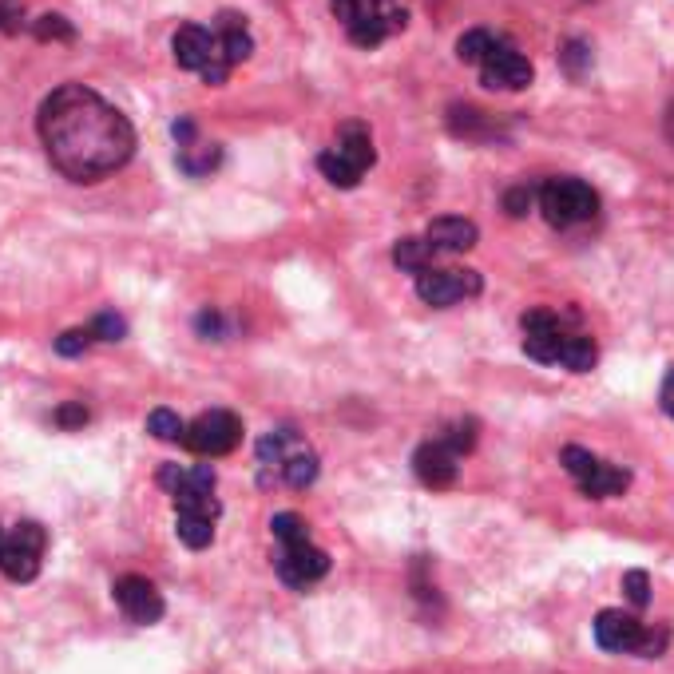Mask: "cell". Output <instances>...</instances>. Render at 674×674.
Instances as JSON below:
<instances>
[{
    "label": "cell",
    "instance_id": "1",
    "mask_svg": "<svg viewBox=\"0 0 674 674\" xmlns=\"http://www.w3.org/2000/svg\"><path fill=\"white\" fill-rule=\"evenodd\" d=\"M40 139L52 167L72 183L108 179L135 151L127 115L84 84H64L40 104Z\"/></svg>",
    "mask_w": 674,
    "mask_h": 674
},
{
    "label": "cell",
    "instance_id": "2",
    "mask_svg": "<svg viewBox=\"0 0 674 674\" xmlns=\"http://www.w3.org/2000/svg\"><path fill=\"white\" fill-rule=\"evenodd\" d=\"M330 12L357 48H381L409 24V8L401 0H330Z\"/></svg>",
    "mask_w": 674,
    "mask_h": 674
},
{
    "label": "cell",
    "instance_id": "3",
    "mask_svg": "<svg viewBox=\"0 0 674 674\" xmlns=\"http://www.w3.org/2000/svg\"><path fill=\"white\" fill-rule=\"evenodd\" d=\"M373 159H377V151H373L369 127H365V123H345L334 147L318 155V171H322L334 187H345V191H349V187L361 183V175L373 167Z\"/></svg>",
    "mask_w": 674,
    "mask_h": 674
},
{
    "label": "cell",
    "instance_id": "4",
    "mask_svg": "<svg viewBox=\"0 0 674 674\" xmlns=\"http://www.w3.org/2000/svg\"><path fill=\"white\" fill-rule=\"evenodd\" d=\"M171 48H175V64L187 68V72H199L203 84H211V88L226 84V76H230V68H234V64L226 60V48H223V40H219V32H215V28H203V24H183V28L175 32Z\"/></svg>",
    "mask_w": 674,
    "mask_h": 674
},
{
    "label": "cell",
    "instance_id": "5",
    "mask_svg": "<svg viewBox=\"0 0 674 674\" xmlns=\"http://www.w3.org/2000/svg\"><path fill=\"white\" fill-rule=\"evenodd\" d=\"M560 464L587 500H611V496H623L631 488V472L627 468H619L611 460H599L595 452L579 449V445H567L560 452Z\"/></svg>",
    "mask_w": 674,
    "mask_h": 674
},
{
    "label": "cell",
    "instance_id": "6",
    "mask_svg": "<svg viewBox=\"0 0 674 674\" xmlns=\"http://www.w3.org/2000/svg\"><path fill=\"white\" fill-rule=\"evenodd\" d=\"M540 211H544V219L552 226H579L587 223V219H595V211H599V195L583 183V179H571V175H563V179H548L544 187H540Z\"/></svg>",
    "mask_w": 674,
    "mask_h": 674
},
{
    "label": "cell",
    "instance_id": "7",
    "mask_svg": "<svg viewBox=\"0 0 674 674\" xmlns=\"http://www.w3.org/2000/svg\"><path fill=\"white\" fill-rule=\"evenodd\" d=\"M44 548H48V532L36 520H20L0 540V575L12 583H32L40 575Z\"/></svg>",
    "mask_w": 674,
    "mask_h": 674
},
{
    "label": "cell",
    "instance_id": "8",
    "mask_svg": "<svg viewBox=\"0 0 674 674\" xmlns=\"http://www.w3.org/2000/svg\"><path fill=\"white\" fill-rule=\"evenodd\" d=\"M238 441H242V421L230 413V409H211V413H203V417H195L191 425H187V433H183V449H191L195 456H226V452L238 449Z\"/></svg>",
    "mask_w": 674,
    "mask_h": 674
},
{
    "label": "cell",
    "instance_id": "9",
    "mask_svg": "<svg viewBox=\"0 0 674 674\" xmlns=\"http://www.w3.org/2000/svg\"><path fill=\"white\" fill-rule=\"evenodd\" d=\"M484 290V278L476 274V270H425V274H417V294H421V302L425 306H437V310H445V306H456V302H464V298H476Z\"/></svg>",
    "mask_w": 674,
    "mask_h": 674
},
{
    "label": "cell",
    "instance_id": "10",
    "mask_svg": "<svg viewBox=\"0 0 674 674\" xmlns=\"http://www.w3.org/2000/svg\"><path fill=\"white\" fill-rule=\"evenodd\" d=\"M274 571H278V579H282L286 587L306 591V587H314L318 579H326L330 556H326L322 548H314L310 540H302V544H282L278 556H274Z\"/></svg>",
    "mask_w": 674,
    "mask_h": 674
},
{
    "label": "cell",
    "instance_id": "11",
    "mask_svg": "<svg viewBox=\"0 0 674 674\" xmlns=\"http://www.w3.org/2000/svg\"><path fill=\"white\" fill-rule=\"evenodd\" d=\"M532 60L512 44V40H500L488 56H484V64H480V80L488 84V88H500V92H524L528 84H532Z\"/></svg>",
    "mask_w": 674,
    "mask_h": 674
},
{
    "label": "cell",
    "instance_id": "12",
    "mask_svg": "<svg viewBox=\"0 0 674 674\" xmlns=\"http://www.w3.org/2000/svg\"><path fill=\"white\" fill-rule=\"evenodd\" d=\"M112 595H115V607H119L131 623H139V627L159 623L163 611H167L159 587H155L151 579H143V575H119L112 587Z\"/></svg>",
    "mask_w": 674,
    "mask_h": 674
},
{
    "label": "cell",
    "instance_id": "13",
    "mask_svg": "<svg viewBox=\"0 0 674 674\" xmlns=\"http://www.w3.org/2000/svg\"><path fill=\"white\" fill-rule=\"evenodd\" d=\"M520 330H524V353L540 365H560L563 341H567V330H563L560 314L552 310H528L520 318Z\"/></svg>",
    "mask_w": 674,
    "mask_h": 674
},
{
    "label": "cell",
    "instance_id": "14",
    "mask_svg": "<svg viewBox=\"0 0 674 674\" xmlns=\"http://www.w3.org/2000/svg\"><path fill=\"white\" fill-rule=\"evenodd\" d=\"M639 639H643V623L635 615L615 611V607H607V611L595 615V643L607 655H635Z\"/></svg>",
    "mask_w": 674,
    "mask_h": 674
},
{
    "label": "cell",
    "instance_id": "15",
    "mask_svg": "<svg viewBox=\"0 0 674 674\" xmlns=\"http://www.w3.org/2000/svg\"><path fill=\"white\" fill-rule=\"evenodd\" d=\"M456 460H460V456H456L441 437H433V441H425L421 449L413 452V472H417V480H421L425 488H452V484H456V472H460Z\"/></svg>",
    "mask_w": 674,
    "mask_h": 674
},
{
    "label": "cell",
    "instance_id": "16",
    "mask_svg": "<svg viewBox=\"0 0 674 674\" xmlns=\"http://www.w3.org/2000/svg\"><path fill=\"white\" fill-rule=\"evenodd\" d=\"M425 238L433 242L437 254H464V250H472V246L480 242V230H476L472 219L445 215V219H433V223H429Z\"/></svg>",
    "mask_w": 674,
    "mask_h": 674
},
{
    "label": "cell",
    "instance_id": "17",
    "mask_svg": "<svg viewBox=\"0 0 674 674\" xmlns=\"http://www.w3.org/2000/svg\"><path fill=\"white\" fill-rule=\"evenodd\" d=\"M215 32H219V40H223V48H226V60H230L234 68H238L242 60H250L254 40H250V32H246V16L223 12V16L215 20Z\"/></svg>",
    "mask_w": 674,
    "mask_h": 674
},
{
    "label": "cell",
    "instance_id": "18",
    "mask_svg": "<svg viewBox=\"0 0 674 674\" xmlns=\"http://www.w3.org/2000/svg\"><path fill=\"white\" fill-rule=\"evenodd\" d=\"M437 258H441V254L433 250V242H429V238H417V234L397 238V246H393V262H397V270H405V274H425V270H433Z\"/></svg>",
    "mask_w": 674,
    "mask_h": 674
},
{
    "label": "cell",
    "instance_id": "19",
    "mask_svg": "<svg viewBox=\"0 0 674 674\" xmlns=\"http://www.w3.org/2000/svg\"><path fill=\"white\" fill-rule=\"evenodd\" d=\"M219 159H223V147L219 143H187V147H179V167L191 175V179H203V175H211L215 167H219Z\"/></svg>",
    "mask_w": 674,
    "mask_h": 674
},
{
    "label": "cell",
    "instance_id": "20",
    "mask_svg": "<svg viewBox=\"0 0 674 674\" xmlns=\"http://www.w3.org/2000/svg\"><path fill=\"white\" fill-rule=\"evenodd\" d=\"M175 536H179L191 552H203V548H211V540H215V520H211V516H195V512H175Z\"/></svg>",
    "mask_w": 674,
    "mask_h": 674
},
{
    "label": "cell",
    "instance_id": "21",
    "mask_svg": "<svg viewBox=\"0 0 674 674\" xmlns=\"http://www.w3.org/2000/svg\"><path fill=\"white\" fill-rule=\"evenodd\" d=\"M278 476H282V484H290V488H310V484L318 480V452L310 449V445L290 452Z\"/></svg>",
    "mask_w": 674,
    "mask_h": 674
},
{
    "label": "cell",
    "instance_id": "22",
    "mask_svg": "<svg viewBox=\"0 0 674 674\" xmlns=\"http://www.w3.org/2000/svg\"><path fill=\"white\" fill-rule=\"evenodd\" d=\"M504 36H496V32H488V28H472V32H464L460 40H456V56H460V64H484V56L500 44Z\"/></svg>",
    "mask_w": 674,
    "mask_h": 674
},
{
    "label": "cell",
    "instance_id": "23",
    "mask_svg": "<svg viewBox=\"0 0 674 674\" xmlns=\"http://www.w3.org/2000/svg\"><path fill=\"white\" fill-rule=\"evenodd\" d=\"M595 357H599V349H595V341L587 334H567L563 341V353H560V365H567L571 373H587L591 365H595Z\"/></svg>",
    "mask_w": 674,
    "mask_h": 674
},
{
    "label": "cell",
    "instance_id": "24",
    "mask_svg": "<svg viewBox=\"0 0 674 674\" xmlns=\"http://www.w3.org/2000/svg\"><path fill=\"white\" fill-rule=\"evenodd\" d=\"M147 433H151L155 441L175 445V441H183L187 425H183V417H179L175 409H151V417H147Z\"/></svg>",
    "mask_w": 674,
    "mask_h": 674
},
{
    "label": "cell",
    "instance_id": "25",
    "mask_svg": "<svg viewBox=\"0 0 674 674\" xmlns=\"http://www.w3.org/2000/svg\"><path fill=\"white\" fill-rule=\"evenodd\" d=\"M270 536L278 540V548H282V544H302V540H310V524H306L298 512H278V516L270 520Z\"/></svg>",
    "mask_w": 674,
    "mask_h": 674
},
{
    "label": "cell",
    "instance_id": "26",
    "mask_svg": "<svg viewBox=\"0 0 674 674\" xmlns=\"http://www.w3.org/2000/svg\"><path fill=\"white\" fill-rule=\"evenodd\" d=\"M32 36H36V40H44V44H48V40H64V44H68V40H76V28H72V20H68V16H60V12H44V16H36V20H32Z\"/></svg>",
    "mask_w": 674,
    "mask_h": 674
},
{
    "label": "cell",
    "instance_id": "27",
    "mask_svg": "<svg viewBox=\"0 0 674 674\" xmlns=\"http://www.w3.org/2000/svg\"><path fill=\"white\" fill-rule=\"evenodd\" d=\"M476 429H480L476 421H452L449 429L441 433V441H445V445H449L456 456H464V452L476 449Z\"/></svg>",
    "mask_w": 674,
    "mask_h": 674
},
{
    "label": "cell",
    "instance_id": "28",
    "mask_svg": "<svg viewBox=\"0 0 674 674\" xmlns=\"http://www.w3.org/2000/svg\"><path fill=\"white\" fill-rule=\"evenodd\" d=\"M667 643H671V627H667V623H659V627H643V639H639L635 655H643V659H663Z\"/></svg>",
    "mask_w": 674,
    "mask_h": 674
},
{
    "label": "cell",
    "instance_id": "29",
    "mask_svg": "<svg viewBox=\"0 0 674 674\" xmlns=\"http://www.w3.org/2000/svg\"><path fill=\"white\" fill-rule=\"evenodd\" d=\"M560 64L567 68V76H583V68L591 64V48L583 40H567L560 52Z\"/></svg>",
    "mask_w": 674,
    "mask_h": 674
},
{
    "label": "cell",
    "instance_id": "30",
    "mask_svg": "<svg viewBox=\"0 0 674 674\" xmlns=\"http://www.w3.org/2000/svg\"><path fill=\"white\" fill-rule=\"evenodd\" d=\"M623 591H627V599H631L635 607H647V603H651V575L639 571V567L627 571V575H623Z\"/></svg>",
    "mask_w": 674,
    "mask_h": 674
},
{
    "label": "cell",
    "instance_id": "31",
    "mask_svg": "<svg viewBox=\"0 0 674 674\" xmlns=\"http://www.w3.org/2000/svg\"><path fill=\"white\" fill-rule=\"evenodd\" d=\"M92 341H96L92 330H68V334L56 337V353H60V357H84Z\"/></svg>",
    "mask_w": 674,
    "mask_h": 674
},
{
    "label": "cell",
    "instance_id": "32",
    "mask_svg": "<svg viewBox=\"0 0 674 674\" xmlns=\"http://www.w3.org/2000/svg\"><path fill=\"white\" fill-rule=\"evenodd\" d=\"M88 330H92V337H96V341H119V337L127 334V322H123L119 314H112V310H108V314H100V318H96Z\"/></svg>",
    "mask_w": 674,
    "mask_h": 674
},
{
    "label": "cell",
    "instance_id": "33",
    "mask_svg": "<svg viewBox=\"0 0 674 674\" xmlns=\"http://www.w3.org/2000/svg\"><path fill=\"white\" fill-rule=\"evenodd\" d=\"M532 199H536V191H532L528 183H520V187H512V191L504 195V211H508L512 219H524L528 207H532Z\"/></svg>",
    "mask_w": 674,
    "mask_h": 674
},
{
    "label": "cell",
    "instance_id": "34",
    "mask_svg": "<svg viewBox=\"0 0 674 674\" xmlns=\"http://www.w3.org/2000/svg\"><path fill=\"white\" fill-rule=\"evenodd\" d=\"M24 24V0H0V32L16 36Z\"/></svg>",
    "mask_w": 674,
    "mask_h": 674
},
{
    "label": "cell",
    "instance_id": "35",
    "mask_svg": "<svg viewBox=\"0 0 674 674\" xmlns=\"http://www.w3.org/2000/svg\"><path fill=\"white\" fill-rule=\"evenodd\" d=\"M56 425H60V429H80V425H88V409H84V401H68V405H60V409H56Z\"/></svg>",
    "mask_w": 674,
    "mask_h": 674
},
{
    "label": "cell",
    "instance_id": "36",
    "mask_svg": "<svg viewBox=\"0 0 674 674\" xmlns=\"http://www.w3.org/2000/svg\"><path fill=\"white\" fill-rule=\"evenodd\" d=\"M183 472H187L183 464H163V468H159V488H167V492L175 496V488L183 484Z\"/></svg>",
    "mask_w": 674,
    "mask_h": 674
},
{
    "label": "cell",
    "instance_id": "37",
    "mask_svg": "<svg viewBox=\"0 0 674 674\" xmlns=\"http://www.w3.org/2000/svg\"><path fill=\"white\" fill-rule=\"evenodd\" d=\"M199 334H223V318H219V314H211V310H207V314H199Z\"/></svg>",
    "mask_w": 674,
    "mask_h": 674
},
{
    "label": "cell",
    "instance_id": "38",
    "mask_svg": "<svg viewBox=\"0 0 674 674\" xmlns=\"http://www.w3.org/2000/svg\"><path fill=\"white\" fill-rule=\"evenodd\" d=\"M659 401H663V413H671V417H674V369L667 373V381H663V393H659Z\"/></svg>",
    "mask_w": 674,
    "mask_h": 674
},
{
    "label": "cell",
    "instance_id": "39",
    "mask_svg": "<svg viewBox=\"0 0 674 674\" xmlns=\"http://www.w3.org/2000/svg\"><path fill=\"white\" fill-rule=\"evenodd\" d=\"M667 131H671V139H674V112L667 115Z\"/></svg>",
    "mask_w": 674,
    "mask_h": 674
},
{
    "label": "cell",
    "instance_id": "40",
    "mask_svg": "<svg viewBox=\"0 0 674 674\" xmlns=\"http://www.w3.org/2000/svg\"><path fill=\"white\" fill-rule=\"evenodd\" d=\"M0 540H4V528H0Z\"/></svg>",
    "mask_w": 674,
    "mask_h": 674
}]
</instances>
